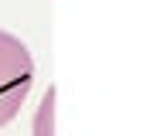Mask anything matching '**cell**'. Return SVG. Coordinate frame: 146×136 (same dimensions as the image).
Returning a JSON list of instances; mask_svg holds the SVG:
<instances>
[{
	"instance_id": "cell-1",
	"label": "cell",
	"mask_w": 146,
	"mask_h": 136,
	"mask_svg": "<svg viewBox=\"0 0 146 136\" xmlns=\"http://www.w3.org/2000/svg\"><path fill=\"white\" fill-rule=\"evenodd\" d=\"M34 85V58L27 44L10 31H0V126H7Z\"/></svg>"
},
{
	"instance_id": "cell-2",
	"label": "cell",
	"mask_w": 146,
	"mask_h": 136,
	"mask_svg": "<svg viewBox=\"0 0 146 136\" xmlns=\"http://www.w3.org/2000/svg\"><path fill=\"white\" fill-rule=\"evenodd\" d=\"M34 136H54V85H48L41 109L34 116Z\"/></svg>"
}]
</instances>
